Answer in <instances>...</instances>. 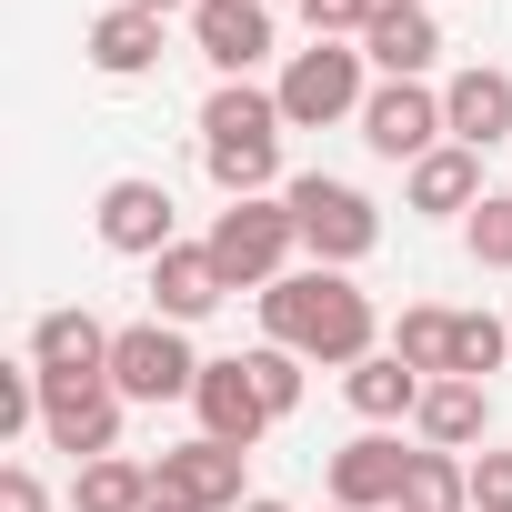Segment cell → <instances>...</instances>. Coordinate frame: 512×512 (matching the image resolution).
I'll list each match as a JSON object with an SVG mask.
<instances>
[{
    "instance_id": "cell-1",
    "label": "cell",
    "mask_w": 512,
    "mask_h": 512,
    "mask_svg": "<svg viewBox=\"0 0 512 512\" xmlns=\"http://www.w3.org/2000/svg\"><path fill=\"white\" fill-rule=\"evenodd\" d=\"M262 342L302 352L312 372H352V362L382 352V312H372V292H352V272L312 262V272H282L262 292Z\"/></svg>"
},
{
    "instance_id": "cell-2",
    "label": "cell",
    "mask_w": 512,
    "mask_h": 512,
    "mask_svg": "<svg viewBox=\"0 0 512 512\" xmlns=\"http://www.w3.org/2000/svg\"><path fill=\"white\" fill-rule=\"evenodd\" d=\"M292 251H302V221H292V201H282V191L211 211V262H221V282H231V292H251V302H262V292L292 272Z\"/></svg>"
},
{
    "instance_id": "cell-3",
    "label": "cell",
    "mask_w": 512,
    "mask_h": 512,
    "mask_svg": "<svg viewBox=\"0 0 512 512\" xmlns=\"http://www.w3.org/2000/svg\"><path fill=\"white\" fill-rule=\"evenodd\" d=\"M372 61H362V41H312V51H292L282 61V81H272V101H282V121L292 131H332V121H362V101H372V81H362Z\"/></svg>"
},
{
    "instance_id": "cell-4",
    "label": "cell",
    "mask_w": 512,
    "mask_h": 512,
    "mask_svg": "<svg viewBox=\"0 0 512 512\" xmlns=\"http://www.w3.org/2000/svg\"><path fill=\"white\" fill-rule=\"evenodd\" d=\"M282 201H292V221H302V251L322 272H352L362 251L382 241V211H372V191H352V181H332V171H302V181H282Z\"/></svg>"
},
{
    "instance_id": "cell-5",
    "label": "cell",
    "mask_w": 512,
    "mask_h": 512,
    "mask_svg": "<svg viewBox=\"0 0 512 512\" xmlns=\"http://www.w3.org/2000/svg\"><path fill=\"white\" fill-rule=\"evenodd\" d=\"M41 372V362H31ZM121 392H111V372H41V442L51 452H71V472L81 462H101V452H121Z\"/></svg>"
},
{
    "instance_id": "cell-6",
    "label": "cell",
    "mask_w": 512,
    "mask_h": 512,
    "mask_svg": "<svg viewBox=\"0 0 512 512\" xmlns=\"http://www.w3.org/2000/svg\"><path fill=\"white\" fill-rule=\"evenodd\" d=\"M111 392H121V402H191V392H201V352L181 342V322H131V332H111Z\"/></svg>"
},
{
    "instance_id": "cell-7",
    "label": "cell",
    "mask_w": 512,
    "mask_h": 512,
    "mask_svg": "<svg viewBox=\"0 0 512 512\" xmlns=\"http://www.w3.org/2000/svg\"><path fill=\"white\" fill-rule=\"evenodd\" d=\"M241 462H251V452L191 432L181 452L151 462V512H241V502H251V492H241Z\"/></svg>"
},
{
    "instance_id": "cell-8",
    "label": "cell",
    "mask_w": 512,
    "mask_h": 512,
    "mask_svg": "<svg viewBox=\"0 0 512 512\" xmlns=\"http://www.w3.org/2000/svg\"><path fill=\"white\" fill-rule=\"evenodd\" d=\"M362 141L382 151V161H432L442 141H452V121H442V91H422V81H382L372 101H362Z\"/></svg>"
},
{
    "instance_id": "cell-9",
    "label": "cell",
    "mask_w": 512,
    "mask_h": 512,
    "mask_svg": "<svg viewBox=\"0 0 512 512\" xmlns=\"http://www.w3.org/2000/svg\"><path fill=\"white\" fill-rule=\"evenodd\" d=\"M91 221H101V251H121V262H161V251L181 241V231H171V191H161V181H141V171H131V181H111Z\"/></svg>"
},
{
    "instance_id": "cell-10",
    "label": "cell",
    "mask_w": 512,
    "mask_h": 512,
    "mask_svg": "<svg viewBox=\"0 0 512 512\" xmlns=\"http://www.w3.org/2000/svg\"><path fill=\"white\" fill-rule=\"evenodd\" d=\"M231 302V282H221V262H211V241H171L161 262H151V322H211Z\"/></svg>"
},
{
    "instance_id": "cell-11",
    "label": "cell",
    "mask_w": 512,
    "mask_h": 512,
    "mask_svg": "<svg viewBox=\"0 0 512 512\" xmlns=\"http://www.w3.org/2000/svg\"><path fill=\"white\" fill-rule=\"evenodd\" d=\"M191 41H201V61L221 71V81H251L272 61V11L262 0H201L191 11Z\"/></svg>"
},
{
    "instance_id": "cell-12",
    "label": "cell",
    "mask_w": 512,
    "mask_h": 512,
    "mask_svg": "<svg viewBox=\"0 0 512 512\" xmlns=\"http://www.w3.org/2000/svg\"><path fill=\"white\" fill-rule=\"evenodd\" d=\"M402 472H412V452L392 432H352L332 452V512H392L402 502Z\"/></svg>"
},
{
    "instance_id": "cell-13",
    "label": "cell",
    "mask_w": 512,
    "mask_h": 512,
    "mask_svg": "<svg viewBox=\"0 0 512 512\" xmlns=\"http://www.w3.org/2000/svg\"><path fill=\"white\" fill-rule=\"evenodd\" d=\"M191 412H201V432H211V442H231V452H251V442L272 432V412H262V392H251V362H241V352H231V362H201Z\"/></svg>"
},
{
    "instance_id": "cell-14",
    "label": "cell",
    "mask_w": 512,
    "mask_h": 512,
    "mask_svg": "<svg viewBox=\"0 0 512 512\" xmlns=\"http://www.w3.org/2000/svg\"><path fill=\"white\" fill-rule=\"evenodd\" d=\"M412 432H422V452H472V442H492V382H462V372L422 382Z\"/></svg>"
},
{
    "instance_id": "cell-15",
    "label": "cell",
    "mask_w": 512,
    "mask_h": 512,
    "mask_svg": "<svg viewBox=\"0 0 512 512\" xmlns=\"http://www.w3.org/2000/svg\"><path fill=\"white\" fill-rule=\"evenodd\" d=\"M442 121H452V141H462V151L512 141V71H492V61L452 71V81H442Z\"/></svg>"
},
{
    "instance_id": "cell-16",
    "label": "cell",
    "mask_w": 512,
    "mask_h": 512,
    "mask_svg": "<svg viewBox=\"0 0 512 512\" xmlns=\"http://www.w3.org/2000/svg\"><path fill=\"white\" fill-rule=\"evenodd\" d=\"M81 51H91V71H101V81H141V71L161 61V21H151V11H131V0H111V11L91 21V41H81Z\"/></svg>"
},
{
    "instance_id": "cell-17",
    "label": "cell",
    "mask_w": 512,
    "mask_h": 512,
    "mask_svg": "<svg viewBox=\"0 0 512 512\" xmlns=\"http://www.w3.org/2000/svg\"><path fill=\"white\" fill-rule=\"evenodd\" d=\"M402 201L412 211H482V151H462V141H442L432 161H412V181H402Z\"/></svg>"
},
{
    "instance_id": "cell-18",
    "label": "cell",
    "mask_w": 512,
    "mask_h": 512,
    "mask_svg": "<svg viewBox=\"0 0 512 512\" xmlns=\"http://www.w3.org/2000/svg\"><path fill=\"white\" fill-rule=\"evenodd\" d=\"M31 362H41V372H111V332H101L81 302H61V312L31 322Z\"/></svg>"
},
{
    "instance_id": "cell-19",
    "label": "cell",
    "mask_w": 512,
    "mask_h": 512,
    "mask_svg": "<svg viewBox=\"0 0 512 512\" xmlns=\"http://www.w3.org/2000/svg\"><path fill=\"white\" fill-rule=\"evenodd\" d=\"M342 402L382 432V422H402V412H422V372L402 362V352H372V362H352L342 372Z\"/></svg>"
},
{
    "instance_id": "cell-20",
    "label": "cell",
    "mask_w": 512,
    "mask_h": 512,
    "mask_svg": "<svg viewBox=\"0 0 512 512\" xmlns=\"http://www.w3.org/2000/svg\"><path fill=\"white\" fill-rule=\"evenodd\" d=\"M362 61H372L382 81H422V71L442 61V21H432V11H402V21H372V31H362Z\"/></svg>"
},
{
    "instance_id": "cell-21",
    "label": "cell",
    "mask_w": 512,
    "mask_h": 512,
    "mask_svg": "<svg viewBox=\"0 0 512 512\" xmlns=\"http://www.w3.org/2000/svg\"><path fill=\"white\" fill-rule=\"evenodd\" d=\"M292 121H282V101L262 91V81H221L211 101H201V141H282Z\"/></svg>"
},
{
    "instance_id": "cell-22",
    "label": "cell",
    "mask_w": 512,
    "mask_h": 512,
    "mask_svg": "<svg viewBox=\"0 0 512 512\" xmlns=\"http://www.w3.org/2000/svg\"><path fill=\"white\" fill-rule=\"evenodd\" d=\"M71 502H81V512H151V462L101 452V462H81V472H71Z\"/></svg>"
},
{
    "instance_id": "cell-23",
    "label": "cell",
    "mask_w": 512,
    "mask_h": 512,
    "mask_svg": "<svg viewBox=\"0 0 512 512\" xmlns=\"http://www.w3.org/2000/svg\"><path fill=\"white\" fill-rule=\"evenodd\" d=\"M201 171L221 181V201H262L282 181V141H201Z\"/></svg>"
},
{
    "instance_id": "cell-24",
    "label": "cell",
    "mask_w": 512,
    "mask_h": 512,
    "mask_svg": "<svg viewBox=\"0 0 512 512\" xmlns=\"http://www.w3.org/2000/svg\"><path fill=\"white\" fill-rule=\"evenodd\" d=\"M392 512H472V462H462V452H412Z\"/></svg>"
},
{
    "instance_id": "cell-25",
    "label": "cell",
    "mask_w": 512,
    "mask_h": 512,
    "mask_svg": "<svg viewBox=\"0 0 512 512\" xmlns=\"http://www.w3.org/2000/svg\"><path fill=\"white\" fill-rule=\"evenodd\" d=\"M392 352H402L422 382H442V372H452V312H442V302H412V312L392 322Z\"/></svg>"
},
{
    "instance_id": "cell-26",
    "label": "cell",
    "mask_w": 512,
    "mask_h": 512,
    "mask_svg": "<svg viewBox=\"0 0 512 512\" xmlns=\"http://www.w3.org/2000/svg\"><path fill=\"white\" fill-rule=\"evenodd\" d=\"M241 362H251V392H262V412H272V422H292V412H302V382H312V362H302V352L262 342V352H241Z\"/></svg>"
},
{
    "instance_id": "cell-27",
    "label": "cell",
    "mask_w": 512,
    "mask_h": 512,
    "mask_svg": "<svg viewBox=\"0 0 512 512\" xmlns=\"http://www.w3.org/2000/svg\"><path fill=\"white\" fill-rule=\"evenodd\" d=\"M502 352H512V322H492V312H452V372H462V382H492Z\"/></svg>"
},
{
    "instance_id": "cell-28",
    "label": "cell",
    "mask_w": 512,
    "mask_h": 512,
    "mask_svg": "<svg viewBox=\"0 0 512 512\" xmlns=\"http://www.w3.org/2000/svg\"><path fill=\"white\" fill-rule=\"evenodd\" d=\"M462 241H472L482 272H512V191H482V211L462 221Z\"/></svg>"
},
{
    "instance_id": "cell-29",
    "label": "cell",
    "mask_w": 512,
    "mask_h": 512,
    "mask_svg": "<svg viewBox=\"0 0 512 512\" xmlns=\"http://www.w3.org/2000/svg\"><path fill=\"white\" fill-rule=\"evenodd\" d=\"M31 422H41V372L11 362V372H0V442H21Z\"/></svg>"
},
{
    "instance_id": "cell-30",
    "label": "cell",
    "mask_w": 512,
    "mask_h": 512,
    "mask_svg": "<svg viewBox=\"0 0 512 512\" xmlns=\"http://www.w3.org/2000/svg\"><path fill=\"white\" fill-rule=\"evenodd\" d=\"M302 21H312V41H362L372 0H302Z\"/></svg>"
},
{
    "instance_id": "cell-31",
    "label": "cell",
    "mask_w": 512,
    "mask_h": 512,
    "mask_svg": "<svg viewBox=\"0 0 512 512\" xmlns=\"http://www.w3.org/2000/svg\"><path fill=\"white\" fill-rule=\"evenodd\" d=\"M472 512H512V452H472Z\"/></svg>"
},
{
    "instance_id": "cell-32",
    "label": "cell",
    "mask_w": 512,
    "mask_h": 512,
    "mask_svg": "<svg viewBox=\"0 0 512 512\" xmlns=\"http://www.w3.org/2000/svg\"><path fill=\"white\" fill-rule=\"evenodd\" d=\"M0 512H51V492H41L31 462H0Z\"/></svg>"
},
{
    "instance_id": "cell-33",
    "label": "cell",
    "mask_w": 512,
    "mask_h": 512,
    "mask_svg": "<svg viewBox=\"0 0 512 512\" xmlns=\"http://www.w3.org/2000/svg\"><path fill=\"white\" fill-rule=\"evenodd\" d=\"M131 11H151V21H171V11H201V0H131Z\"/></svg>"
},
{
    "instance_id": "cell-34",
    "label": "cell",
    "mask_w": 512,
    "mask_h": 512,
    "mask_svg": "<svg viewBox=\"0 0 512 512\" xmlns=\"http://www.w3.org/2000/svg\"><path fill=\"white\" fill-rule=\"evenodd\" d=\"M402 11H422V0H372V21H402Z\"/></svg>"
},
{
    "instance_id": "cell-35",
    "label": "cell",
    "mask_w": 512,
    "mask_h": 512,
    "mask_svg": "<svg viewBox=\"0 0 512 512\" xmlns=\"http://www.w3.org/2000/svg\"><path fill=\"white\" fill-rule=\"evenodd\" d=\"M241 512H292V502H272V492H251V502H241Z\"/></svg>"
},
{
    "instance_id": "cell-36",
    "label": "cell",
    "mask_w": 512,
    "mask_h": 512,
    "mask_svg": "<svg viewBox=\"0 0 512 512\" xmlns=\"http://www.w3.org/2000/svg\"><path fill=\"white\" fill-rule=\"evenodd\" d=\"M262 11H282V0H262Z\"/></svg>"
}]
</instances>
